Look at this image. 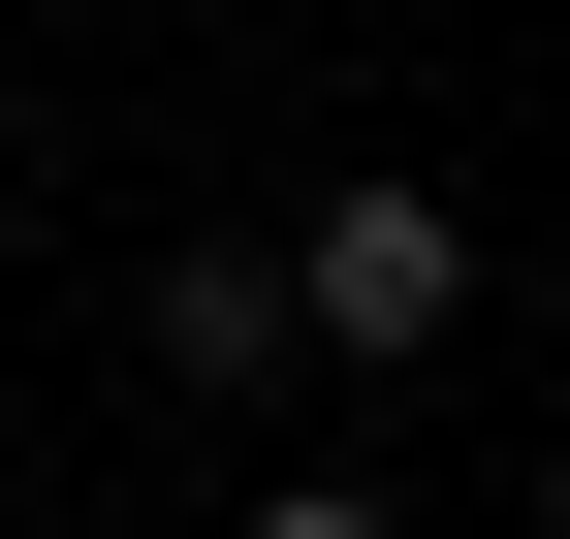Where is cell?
Returning a JSON list of instances; mask_svg holds the SVG:
<instances>
[{"instance_id": "cell-1", "label": "cell", "mask_w": 570, "mask_h": 539, "mask_svg": "<svg viewBox=\"0 0 570 539\" xmlns=\"http://www.w3.org/2000/svg\"><path fill=\"white\" fill-rule=\"evenodd\" d=\"M285 286H317V350L348 381H412V350H444V317H475V190H317V223H285Z\"/></svg>"}, {"instance_id": "cell-2", "label": "cell", "mask_w": 570, "mask_h": 539, "mask_svg": "<svg viewBox=\"0 0 570 539\" xmlns=\"http://www.w3.org/2000/svg\"><path fill=\"white\" fill-rule=\"evenodd\" d=\"M285 350H317L285 254H159V381H285Z\"/></svg>"}, {"instance_id": "cell-3", "label": "cell", "mask_w": 570, "mask_h": 539, "mask_svg": "<svg viewBox=\"0 0 570 539\" xmlns=\"http://www.w3.org/2000/svg\"><path fill=\"white\" fill-rule=\"evenodd\" d=\"M254 539H381V477H254Z\"/></svg>"}, {"instance_id": "cell-4", "label": "cell", "mask_w": 570, "mask_h": 539, "mask_svg": "<svg viewBox=\"0 0 570 539\" xmlns=\"http://www.w3.org/2000/svg\"><path fill=\"white\" fill-rule=\"evenodd\" d=\"M539 508H570V413H539Z\"/></svg>"}]
</instances>
